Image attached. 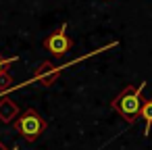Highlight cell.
Masks as SVG:
<instances>
[{"label": "cell", "instance_id": "cell-1", "mask_svg": "<svg viewBox=\"0 0 152 150\" xmlns=\"http://www.w3.org/2000/svg\"><path fill=\"white\" fill-rule=\"evenodd\" d=\"M146 81H142L140 86H127L121 94H117L110 102V108L117 110L127 123H135L140 119V108H142V90H144Z\"/></svg>", "mask_w": 152, "mask_h": 150}, {"label": "cell", "instance_id": "cell-2", "mask_svg": "<svg viewBox=\"0 0 152 150\" xmlns=\"http://www.w3.org/2000/svg\"><path fill=\"white\" fill-rule=\"evenodd\" d=\"M13 127L27 140V142H36L42 131L46 129V119L36 110V108H25L15 121H13Z\"/></svg>", "mask_w": 152, "mask_h": 150}, {"label": "cell", "instance_id": "cell-3", "mask_svg": "<svg viewBox=\"0 0 152 150\" xmlns=\"http://www.w3.org/2000/svg\"><path fill=\"white\" fill-rule=\"evenodd\" d=\"M42 46H44L54 59L65 56V54L71 50V46H73V40L67 36V23H63L56 31H52V34L42 42Z\"/></svg>", "mask_w": 152, "mask_h": 150}, {"label": "cell", "instance_id": "cell-4", "mask_svg": "<svg viewBox=\"0 0 152 150\" xmlns=\"http://www.w3.org/2000/svg\"><path fill=\"white\" fill-rule=\"evenodd\" d=\"M61 69L63 67H56L54 63H50V61H44L40 67H38V71H36V79L42 83V86H46V88H50L56 79H58V75H61Z\"/></svg>", "mask_w": 152, "mask_h": 150}, {"label": "cell", "instance_id": "cell-5", "mask_svg": "<svg viewBox=\"0 0 152 150\" xmlns=\"http://www.w3.org/2000/svg\"><path fill=\"white\" fill-rule=\"evenodd\" d=\"M19 117V106L11 98H0V121L2 123H13Z\"/></svg>", "mask_w": 152, "mask_h": 150}, {"label": "cell", "instance_id": "cell-6", "mask_svg": "<svg viewBox=\"0 0 152 150\" xmlns=\"http://www.w3.org/2000/svg\"><path fill=\"white\" fill-rule=\"evenodd\" d=\"M140 119H144V123H146L144 135H150V127H152V98H148V100H144V102H142Z\"/></svg>", "mask_w": 152, "mask_h": 150}, {"label": "cell", "instance_id": "cell-7", "mask_svg": "<svg viewBox=\"0 0 152 150\" xmlns=\"http://www.w3.org/2000/svg\"><path fill=\"white\" fill-rule=\"evenodd\" d=\"M13 88V79H11V75L4 71V73H0V92H7V90H11Z\"/></svg>", "mask_w": 152, "mask_h": 150}, {"label": "cell", "instance_id": "cell-8", "mask_svg": "<svg viewBox=\"0 0 152 150\" xmlns=\"http://www.w3.org/2000/svg\"><path fill=\"white\" fill-rule=\"evenodd\" d=\"M17 61H19L17 56H9V59L0 56V73H4V71H7V67H9V65H13V63H17Z\"/></svg>", "mask_w": 152, "mask_h": 150}, {"label": "cell", "instance_id": "cell-9", "mask_svg": "<svg viewBox=\"0 0 152 150\" xmlns=\"http://www.w3.org/2000/svg\"><path fill=\"white\" fill-rule=\"evenodd\" d=\"M0 150H7V148H4V144H0Z\"/></svg>", "mask_w": 152, "mask_h": 150}]
</instances>
